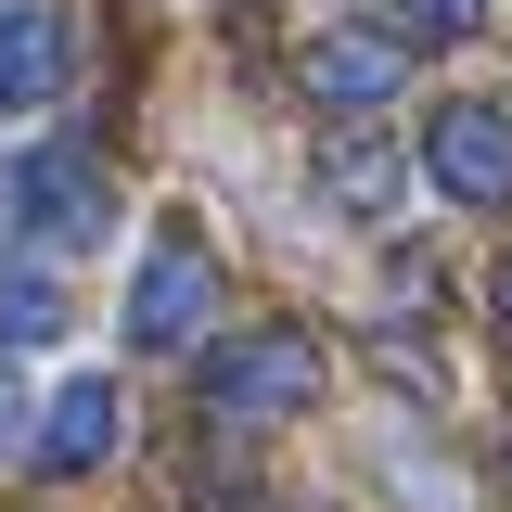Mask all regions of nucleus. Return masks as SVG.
I'll list each match as a JSON object with an SVG mask.
<instances>
[{
  "label": "nucleus",
  "instance_id": "nucleus-5",
  "mask_svg": "<svg viewBox=\"0 0 512 512\" xmlns=\"http://www.w3.org/2000/svg\"><path fill=\"white\" fill-rule=\"evenodd\" d=\"M397 77H410V39H384V26H320L308 39V90L333 103V116L397 103Z\"/></svg>",
  "mask_w": 512,
  "mask_h": 512
},
{
  "label": "nucleus",
  "instance_id": "nucleus-1",
  "mask_svg": "<svg viewBox=\"0 0 512 512\" xmlns=\"http://www.w3.org/2000/svg\"><path fill=\"white\" fill-rule=\"evenodd\" d=\"M308 384H320V346L295 320L205 346V410H218V423H282V410H308Z\"/></svg>",
  "mask_w": 512,
  "mask_h": 512
},
{
  "label": "nucleus",
  "instance_id": "nucleus-11",
  "mask_svg": "<svg viewBox=\"0 0 512 512\" xmlns=\"http://www.w3.org/2000/svg\"><path fill=\"white\" fill-rule=\"evenodd\" d=\"M13 436H26V384L0 372V448H13Z\"/></svg>",
  "mask_w": 512,
  "mask_h": 512
},
{
  "label": "nucleus",
  "instance_id": "nucleus-9",
  "mask_svg": "<svg viewBox=\"0 0 512 512\" xmlns=\"http://www.w3.org/2000/svg\"><path fill=\"white\" fill-rule=\"evenodd\" d=\"M64 333V295L52 282H13V269H0V346H52Z\"/></svg>",
  "mask_w": 512,
  "mask_h": 512
},
{
  "label": "nucleus",
  "instance_id": "nucleus-12",
  "mask_svg": "<svg viewBox=\"0 0 512 512\" xmlns=\"http://www.w3.org/2000/svg\"><path fill=\"white\" fill-rule=\"evenodd\" d=\"M500 320H512V269H500Z\"/></svg>",
  "mask_w": 512,
  "mask_h": 512
},
{
  "label": "nucleus",
  "instance_id": "nucleus-10",
  "mask_svg": "<svg viewBox=\"0 0 512 512\" xmlns=\"http://www.w3.org/2000/svg\"><path fill=\"white\" fill-rule=\"evenodd\" d=\"M410 26L423 39H461V26H487V0H410Z\"/></svg>",
  "mask_w": 512,
  "mask_h": 512
},
{
  "label": "nucleus",
  "instance_id": "nucleus-8",
  "mask_svg": "<svg viewBox=\"0 0 512 512\" xmlns=\"http://www.w3.org/2000/svg\"><path fill=\"white\" fill-rule=\"evenodd\" d=\"M320 180H333V205H384V192H397V154L359 128V141H333V154H320Z\"/></svg>",
  "mask_w": 512,
  "mask_h": 512
},
{
  "label": "nucleus",
  "instance_id": "nucleus-3",
  "mask_svg": "<svg viewBox=\"0 0 512 512\" xmlns=\"http://www.w3.org/2000/svg\"><path fill=\"white\" fill-rule=\"evenodd\" d=\"M205 308H218L205 244H192V231H154L141 282H128V346H192V333H205Z\"/></svg>",
  "mask_w": 512,
  "mask_h": 512
},
{
  "label": "nucleus",
  "instance_id": "nucleus-6",
  "mask_svg": "<svg viewBox=\"0 0 512 512\" xmlns=\"http://www.w3.org/2000/svg\"><path fill=\"white\" fill-rule=\"evenodd\" d=\"M64 90V13L52 0H0V116H39Z\"/></svg>",
  "mask_w": 512,
  "mask_h": 512
},
{
  "label": "nucleus",
  "instance_id": "nucleus-7",
  "mask_svg": "<svg viewBox=\"0 0 512 512\" xmlns=\"http://www.w3.org/2000/svg\"><path fill=\"white\" fill-rule=\"evenodd\" d=\"M116 436H128V397H116V384H64V397H52V436H39V461H52V474H90Z\"/></svg>",
  "mask_w": 512,
  "mask_h": 512
},
{
  "label": "nucleus",
  "instance_id": "nucleus-4",
  "mask_svg": "<svg viewBox=\"0 0 512 512\" xmlns=\"http://www.w3.org/2000/svg\"><path fill=\"white\" fill-rule=\"evenodd\" d=\"M13 218H26L39 244H90V231H103V167H90L77 141L26 154V167H13Z\"/></svg>",
  "mask_w": 512,
  "mask_h": 512
},
{
  "label": "nucleus",
  "instance_id": "nucleus-2",
  "mask_svg": "<svg viewBox=\"0 0 512 512\" xmlns=\"http://www.w3.org/2000/svg\"><path fill=\"white\" fill-rule=\"evenodd\" d=\"M423 180L448 205H512V116L500 103H436L423 116Z\"/></svg>",
  "mask_w": 512,
  "mask_h": 512
}]
</instances>
